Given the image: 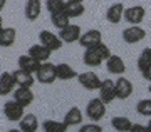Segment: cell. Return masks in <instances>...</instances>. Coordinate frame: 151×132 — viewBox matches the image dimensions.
Listing matches in <instances>:
<instances>
[{
    "label": "cell",
    "instance_id": "cell-1",
    "mask_svg": "<svg viewBox=\"0 0 151 132\" xmlns=\"http://www.w3.org/2000/svg\"><path fill=\"white\" fill-rule=\"evenodd\" d=\"M111 49L106 45L104 42H101L99 45L92 49H86V52L82 55V62L84 65H89V67H99L103 62H106L109 57H111Z\"/></svg>",
    "mask_w": 151,
    "mask_h": 132
},
{
    "label": "cell",
    "instance_id": "cell-2",
    "mask_svg": "<svg viewBox=\"0 0 151 132\" xmlns=\"http://www.w3.org/2000/svg\"><path fill=\"white\" fill-rule=\"evenodd\" d=\"M35 80L39 84L44 85H50L57 80V74H55V64L52 62H44L40 64L37 74H35Z\"/></svg>",
    "mask_w": 151,
    "mask_h": 132
},
{
    "label": "cell",
    "instance_id": "cell-3",
    "mask_svg": "<svg viewBox=\"0 0 151 132\" xmlns=\"http://www.w3.org/2000/svg\"><path fill=\"white\" fill-rule=\"evenodd\" d=\"M86 116L87 119H91L92 122H99L106 116V104H104L99 97L91 99L86 106Z\"/></svg>",
    "mask_w": 151,
    "mask_h": 132
},
{
    "label": "cell",
    "instance_id": "cell-4",
    "mask_svg": "<svg viewBox=\"0 0 151 132\" xmlns=\"http://www.w3.org/2000/svg\"><path fill=\"white\" fill-rule=\"evenodd\" d=\"M39 40L42 44L45 49H49L50 52H55V50H59L62 47V40L59 39V35H55L54 32L50 30H40L39 32Z\"/></svg>",
    "mask_w": 151,
    "mask_h": 132
},
{
    "label": "cell",
    "instance_id": "cell-5",
    "mask_svg": "<svg viewBox=\"0 0 151 132\" xmlns=\"http://www.w3.org/2000/svg\"><path fill=\"white\" fill-rule=\"evenodd\" d=\"M4 116L12 122H19L22 117L25 116V107H22L19 102H15L14 99L12 101H7L4 104Z\"/></svg>",
    "mask_w": 151,
    "mask_h": 132
},
{
    "label": "cell",
    "instance_id": "cell-6",
    "mask_svg": "<svg viewBox=\"0 0 151 132\" xmlns=\"http://www.w3.org/2000/svg\"><path fill=\"white\" fill-rule=\"evenodd\" d=\"M114 89H116V99H119V101H126L128 97L133 95L134 87H133V82H131L129 79H126L124 75H121V77L114 82Z\"/></svg>",
    "mask_w": 151,
    "mask_h": 132
},
{
    "label": "cell",
    "instance_id": "cell-7",
    "mask_svg": "<svg viewBox=\"0 0 151 132\" xmlns=\"http://www.w3.org/2000/svg\"><path fill=\"white\" fill-rule=\"evenodd\" d=\"M101 42H103V34L97 29H89L79 39V45L84 49H92V47H96V45H99Z\"/></svg>",
    "mask_w": 151,
    "mask_h": 132
},
{
    "label": "cell",
    "instance_id": "cell-8",
    "mask_svg": "<svg viewBox=\"0 0 151 132\" xmlns=\"http://www.w3.org/2000/svg\"><path fill=\"white\" fill-rule=\"evenodd\" d=\"M77 82L81 84V87H84L86 90H99L101 87V82L103 80L99 79V75L96 72H82V74L77 75Z\"/></svg>",
    "mask_w": 151,
    "mask_h": 132
},
{
    "label": "cell",
    "instance_id": "cell-9",
    "mask_svg": "<svg viewBox=\"0 0 151 132\" xmlns=\"http://www.w3.org/2000/svg\"><path fill=\"white\" fill-rule=\"evenodd\" d=\"M145 17H146L145 7H141V5H133V7H128V9L124 10L123 19L128 22V24H131V25H139L141 22L145 20Z\"/></svg>",
    "mask_w": 151,
    "mask_h": 132
},
{
    "label": "cell",
    "instance_id": "cell-10",
    "mask_svg": "<svg viewBox=\"0 0 151 132\" xmlns=\"http://www.w3.org/2000/svg\"><path fill=\"white\" fill-rule=\"evenodd\" d=\"M59 39L62 40V44H74V42H79L82 32H81V27L79 25H72L69 24L67 27H64L62 30H59Z\"/></svg>",
    "mask_w": 151,
    "mask_h": 132
},
{
    "label": "cell",
    "instance_id": "cell-11",
    "mask_svg": "<svg viewBox=\"0 0 151 132\" xmlns=\"http://www.w3.org/2000/svg\"><path fill=\"white\" fill-rule=\"evenodd\" d=\"M146 37V30L139 25H131L123 30V39L126 44H138Z\"/></svg>",
    "mask_w": 151,
    "mask_h": 132
},
{
    "label": "cell",
    "instance_id": "cell-12",
    "mask_svg": "<svg viewBox=\"0 0 151 132\" xmlns=\"http://www.w3.org/2000/svg\"><path fill=\"white\" fill-rule=\"evenodd\" d=\"M99 99L104 104H111L116 99V89H114V80L113 79H104L99 87Z\"/></svg>",
    "mask_w": 151,
    "mask_h": 132
},
{
    "label": "cell",
    "instance_id": "cell-13",
    "mask_svg": "<svg viewBox=\"0 0 151 132\" xmlns=\"http://www.w3.org/2000/svg\"><path fill=\"white\" fill-rule=\"evenodd\" d=\"M124 10H126V7H124L123 2H114L113 5H109L108 10H106V20L109 24H113V25H118L119 22L123 20Z\"/></svg>",
    "mask_w": 151,
    "mask_h": 132
},
{
    "label": "cell",
    "instance_id": "cell-14",
    "mask_svg": "<svg viewBox=\"0 0 151 132\" xmlns=\"http://www.w3.org/2000/svg\"><path fill=\"white\" fill-rule=\"evenodd\" d=\"M106 69H108V72L111 75H118V77H121V75H124V72H126V64H124L123 57H119V55H111V57L106 60Z\"/></svg>",
    "mask_w": 151,
    "mask_h": 132
},
{
    "label": "cell",
    "instance_id": "cell-15",
    "mask_svg": "<svg viewBox=\"0 0 151 132\" xmlns=\"http://www.w3.org/2000/svg\"><path fill=\"white\" fill-rule=\"evenodd\" d=\"M15 89L17 85H15V79H14L12 72H2L0 74V95L5 97V95L12 94Z\"/></svg>",
    "mask_w": 151,
    "mask_h": 132
},
{
    "label": "cell",
    "instance_id": "cell-16",
    "mask_svg": "<svg viewBox=\"0 0 151 132\" xmlns=\"http://www.w3.org/2000/svg\"><path fill=\"white\" fill-rule=\"evenodd\" d=\"M40 12H42V2L40 0H27L25 2L24 14H25V19L27 20L35 22L40 17Z\"/></svg>",
    "mask_w": 151,
    "mask_h": 132
},
{
    "label": "cell",
    "instance_id": "cell-17",
    "mask_svg": "<svg viewBox=\"0 0 151 132\" xmlns=\"http://www.w3.org/2000/svg\"><path fill=\"white\" fill-rule=\"evenodd\" d=\"M12 95H14V101L19 102L22 107H27V106H30V104L34 102V92H32V89L17 87V89L12 92Z\"/></svg>",
    "mask_w": 151,
    "mask_h": 132
},
{
    "label": "cell",
    "instance_id": "cell-18",
    "mask_svg": "<svg viewBox=\"0 0 151 132\" xmlns=\"http://www.w3.org/2000/svg\"><path fill=\"white\" fill-rule=\"evenodd\" d=\"M14 79H15V85L17 87H25V89H32V85L35 84V79H34V74H29L25 70L17 69L12 72Z\"/></svg>",
    "mask_w": 151,
    "mask_h": 132
},
{
    "label": "cell",
    "instance_id": "cell-19",
    "mask_svg": "<svg viewBox=\"0 0 151 132\" xmlns=\"http://www.w3.org/2000/svg\"><path fill=\"white\" fill-rule=\"evenodd\" d=\"M82 119H84L82 111L79 109V107L74 106V107H70L69 111L65 112L62 122H64L67 127H76V126H81V124H82Z\"/></svg>",
    "mask_w": 151,
    "mask_h": 132
},
{
    "label": "cell",
    "instance_id": "cell-20",
    "mask_svg": "<svg viewBox=\"0 0 151 132\" xmlns=\"http://www.w3.org/2000/svg\"><path fill=\"white\" fill-rule=\"evenodd\" d=\"M27 54H29L32 59L39 60L40 64L49 62V59H50V55H52V52H50L49 49L44 47L42 44H34V45H30V49H29Z\"/></svg>",
    "mask_w": 151,
    "mask_h": 132
},
{
    "label": "cell",
    "instance_id": "cell-21",
    "mask_svg": "<svg viewBox=\"0 0 151 132\" xmlns=\"http://www.w3.org/2000/svg\"><path fill=\"white\" fill-rule=\"evenodd\" d=\"M17 62H19V69L25 70V72H29V74H37L39 67H40V62H39V60H35V59H32L29 54L20 55Z\"/></svg>",
    "mask_w": 151,
    "mask_h": 132
},
{
    "label": "cell",
    "instance_id": "cell-22",
    "mask_svg": "<svg viewBox=\"0 0 151 132\" xmlns=\"http://www.w3.org/2000/svg\"><path fill=\"white\" fill-rule=\"evenodd\" d=\"M19 129L22 132H37L39 129V119L35 117V114H25L19 121Z\"/></svg>",
    "mask_w": 151,
    "mask_h": 132
},
{
    "label": "cell",
    "instance_id": "cell-23",
    "mask_svg": "<svg viewBox=\"0 0 151 132\" xmlns=\"http://www.w3.org/2000/svg\"><path fill=\"white\" fill-rule=\"evenodd\" d=\"M17 40V30L14 27H4L0 30V47H12Z\"/></svg>",
    "mask_w": 151,
    "mask_h": 132
},
{
    "label": "cell",
    "instance_id": "cell-24",
    "mask_svg": "<svg viewBox=\"0 0 151 132\" xmlns=\"http://www.w3.org/2000/svg\"><path fill=\"white\" fill-rule=\"evenodd\" d=\"M55 74H57L59 80H72L77 79V75H79L69 64H55Z\"/></svg>",
    "mask_w": 151,
    "mask_h": 132
},
{
    "label": "cell",
    "instance_id": "cell-25",
    "mask_svg": "<svg viewBox=\"0 0 151 132\" xmlns=\"http://www.w3.org/2000/svg\"><path fill=\"white\" fill-rule=\"evenodd\" d=\"M86 12V7L84 4H77V2H65V14L69 19H77V17H81L82 14Z\"/></svg>",
    "mask_w": 151,
    "mask_h": 132
},
{
    "label": "cell",
    "instance_id": "cell-26",
    "mask_svg": "<svg viewBox=\"0 0 151 132\" xmlns=\"http://www.w3.org/2000/svg\"><path fill=\"white\" fill-rule=\"evenodd\" d=\"M44 132H67L69 127L65 126L62 121H54V119H47L42 122Z\"/></svg>",
    "mask_w": 151,
    "mask_h": 132
},
{
    "label": "cell",
    "instance_id": "cell-27",
    "mask_svg": "<svg viewBox=\"0 0 151 132\" xmlns=\"http://www.w3.org/2000/svg\"><path fill=\"white\" fill-rule=\"evenodd\" d=\"M111 126H113V129H116L118 132H128L131 127H133V122H131L128 117L118 116V117H113V119H111Z\"/></svg>",
    "mask_w": 151,
    "mask_h": 132
},
{
    "label": "cell",
    "instance_id": "cell-28",
    "mask_svg": "<svg viewBox=\"0 0 151 132\" xmlns=\"http://www.w3.org/2000/svg\"><path fill=\"white\" fill-rule=\"evenodd\" d=\"M50 22H52V25H54L55 29L62 30L64 27H67L70 24V19L67 17V14H65V10H64V12H59V14L50 15Z\"/></svg>",
    "mask_w": 151,
    "mask_h": 132
},
{
    "label": "cell",
    "instance_id": "cell-29",
    "mask_svg": "<svg viewBox=\"0 0 151 132\" xmlns=\"http://www.w3.org/2000/svg\"><path fill=\"white\" fill-rule=\"evenodd\" d=\"M151 65V47H146L141 50L139 57H138V70L143 72L145 69H148Z\"/></svg>",
    "mask_w": 151,
    "mask_h": 132
},
{
    "label": "cell",
    "instance_id": "cell-30",
    "mask_svg": "<svg viewBox=\"0 0 151 132\" xmlns=\"http://www.w3.org/2000/svg\"><path fill=\"white\" fill-rule=\"evenodd\" d=\"M45 7L50 15L54 14H59V12H64L65 10V2L64 0H47L45 2Z\"/></svg>",
    "mask_w": 151,
    "mask_h": 132
},
{
    "label": "cell",
    "instance_id": "cell-31",
    "mask_svg": "<svg viewBox=\"0 0 151 132\" xmlns=\"http://www.w3.org/2000/svg\"><path fill=\"white\" fill-rule=\"evenodd\" d=\"M136 112H138L139 116L151 117V99H141V101L136 104Z\"/></svg>",
    "mask_w": 151,
    "mask_h": 132
},
{
    "label": "cell",
    "instance_id": "cell-32",
    "mask_svg": "<svg viewBox=\"0 0 151 132\" xmlns=\"http://www.w3.org/2000/svg\"><path fill=\"white\" fill-rule=\"evenodd\" d=\"M79 132H103V127L99 126L97 122H89V124L81 126Z\"/></svg>",
    "mask_w": 151,
    "mask_h": 132
},
{
    "label": "cell",
    "instance_id": "cell-33",
    "mask_svg": "<svg viewBox=\"0 0 151 132\" xmlns=\"http://www.w3.org/2000/svg\"><path fill=\"white\" fill-rule=\"evenodd\" d=\"M128 132H150V131H148V127H146V126H141V124H133V127H131Z\"/></svg>",
    "mask_w": 151,
    "mask_h": 132
},
{
    "label": "cell",
    "instance_id": "cell-34",
    "mask_svg": "<svg viewBox=\"0 0 151 132\" xmlns=\"http://www.w3.org/2000/svg\"><path fill=\"white\" fill-rule=\"evenodd\" d=\"M141 74H143V77H145V79H146V80H148V82L151 84V65L148 67V69H145V70H143Z\"/></svg>",
    "mask_w": 151,
    "mask_h": 132
},
{
    "label": "cell",
    "instance_id": "cell-35",
    "mask_svg": "<svg viewBox=\"0 0 151 132\" xmlns=\"http://www.w3.org/2000/svg\"><path fill=\"white\" fill-rule=\"evenodd\" d=\"M5 5H7V0H0V12L5 9Z\"/></svg>",
    "mask_w": 151,
    "mask_h": 132
},
{
    "label": "cell",
    "instance_id": "cell-36",
    "mask_svg": "<svg viewBox=\"0 0 151 132\" xmlns=\"http://www.w3.org/2000/svg\"><path fill=\"white\" fill-rule=\"evenodd\" d=\"M4 29V19H2V15H0V30Z\"/></svg>",
    "mask_w": 151,
    "mask_h": 132
},
{
    "label": "cell",
    "instance_id": "cell-37",
    "mask_svg": "<svg viewBox=\"0 0 151 132\" xmlns=\"http://www.w3.org/2000/svg\"><path fill=\"white\" fill-rule=\"evenodd\" d=\"M146 127H148V131L151 132V117H150V122H148V126H146Z\"/></svg>",
    "mask_w": 151,
    "mask_h": 132
},
{
    "label": "cell",
    "instance_id": "cell-38",
    "mask_svg": "<svg viewBox=\"0 0 151 132\" xmlns=\"http://www.w3.org/2000/svg\"><path fill=\"white\" fill-rule=\"evenodd\" d=\"M69 2H77V4H84V0H69Z\"/></svg>",
    "mask_w": 151,
    "mask_h": 132
},
{
    "label": "cell",
    "instance_id": "cell-39",
    "mask_svg": "<svg viewBox=\"0 0 151 132\" xmlns=\"http://www.w3.org/2000/svg\"><path fill=\"white\" fill-rule=\"evenodd\" d=\"M9 132H22V131H20V129H10Z\"/></svg>",
    "mask_w": 151,
    "mask_h": 132
},
{
    "label": "cell",
    "instance_id": "cell-40",
    "mask_svg": "<svg viewBox=\"0 0 151 132\" xmlns=\"http://www.w3.org/2000/svg\"><path fill=\"white\" fill-rule=\"evenodd\" d=\"M148 90H150V94H151V84H150V87H148Z\"/></svg>",
    "mask_w": 151,
    "mask_h": 132
}]
</instances>
